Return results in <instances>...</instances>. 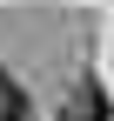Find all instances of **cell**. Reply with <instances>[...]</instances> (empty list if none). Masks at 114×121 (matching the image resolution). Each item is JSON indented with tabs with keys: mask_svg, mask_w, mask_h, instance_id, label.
Instances as JSON below:
<instances>
[{
	"mask_svg": "<svg viewBox=\"0 0 114 121\" xmlns=\"http://www.w3.org/2000/svg\"><path fill=\"white\" fill-rule=\"evenodd\" d=\"M67 121H114V108H107V94H101L94 81H81L74 101H67Z\"/></svg>",
	"mask_w": 114,
	"mask_h": 121,
	"instance_id": "1",
	"label": "cell"
},
{
	"mask_svg": "<svg viewBox=\"0 0 114 121\" xmlns=\"http://www.w3.org/2000/svg\"><path fill=\"white\" fill-rule=\"evenodd\" d=\"M0 121H27V94H13L7 81H0Z\"/></svg>",
	"mask_w": 114,
	"mask_h": 121,
	"instance_id": "2",
	"label": "cell"
}]
</instances>
